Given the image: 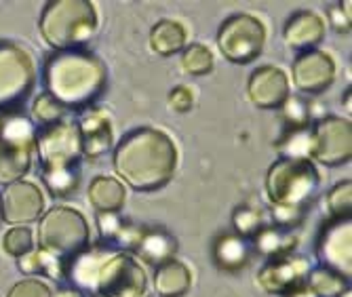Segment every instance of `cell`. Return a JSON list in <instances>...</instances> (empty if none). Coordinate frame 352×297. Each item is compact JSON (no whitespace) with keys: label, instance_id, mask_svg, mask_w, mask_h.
<instances>
[{"label":"cell","instance_id":"obj_1","mask_svg":"<svg viewBox=\"0 0 352 297\" xmlns=\"http://www.w3.org/2000/svg\"><path fill=\"white\" fill-rule=\"evenodd\" d=\"M116 175L131 190L150 194L171 184L177 169V146L161 129L140 126L129 131L114 148Z\"/></svg>","mask_w":352,"mask_h":297},{"label":"cell","instance_id":"obj_2","mask_svg":"<svg viewBox=\"0 0 352 297\" xmlns=\"http://www.w3.org/2000/svg\"><path fill=\"white\" fill-rule=\"evenodd\" d=\"M41 76L45 93L76 112L91 110L108 87L106 63L87 49L53 51L43 63Z\"/></svg>","mask_w":352,"mask_h":297},{"label":"cell","instance_id":"obj_3","mask_svg":"<svg viewBox=\"0 0 352 297\" xmlns=\"http://www.w3.org/2000/svg\"><path fill=\"white\" fill-rule=\"evenodd\" d=\"M38 30L53 51L82 49L98 30V11L89 0H51L43 7Z\"/></svg>","mask_w":352,"mask_h":297},{"label":"cell","instance_id":"obj_4","mask_svg":"<svg viewBox=\"0 0 352 297\" xmlns=\"http://www.w3.org/2000/svg\"><path fill=\"white\" fill-rule=\"evenodd\" d=\"M318 171L308 158H276L266 173V196L272 207L310 209L318 192Z\"/></svg>","mask_w":352,"mask_h":297},{"label":"cell","instance_id":"obj_5","mask_svg":"<svg viewBox=\"0 0 352 297\" xmlns=\"http://www.w3.org/2000/svg\"><path fill=\"white\" fill-rule=\"evenodd\" d=\"M91 247L87 217L74 207H51L38 223V249L53 259L68 263Z\"/></svg>","mask_w":352,"mask_h":297},{"label":"cell","instance_id":"obj_6","mask_svg":"<svg viewBox=\"0 0 352 297\" xmlns=\"http://www.w3.org/2000/svg\"><path fill=\"white\" fill-rule=\"evenodd\" d=\"M36 124L28 116L7 114L0 131V186H11L23 179L36 154Z\"/></svg>","mask_w":352,"mask_h":297},{"label":"cell","instance_id":"obj_7","mask_svg":"<svg viewBox=\"0 0 352 297\" xmlns=\"http://www.w3.org/2000/svg\"><path fill=\"white\" fill-rule=\"evenodd\" d=\"M34 87L36 63L32 55L15 43L0 41V112H19Z\"/></svg>","mask_w":352,"mask_h":297},{"label":"cell","instance_id":"obj_8","mask_svg":"<svg viewBox=\"0 0 352 297\" xmlns=\"http://www.w3.org/2000/svg\"><path fill=\"white\" fill-rule=\"evenodd\" d=\"M36 154H38V175L78 171L82 158L80 131L74 120H59L49 126H36Z\"/></svg>","mask_w":352,"mask_h":297},{"label":"cell","instance_id":"obj_9","mask_svg":"<svg viewBox=\"0 0 352 297\" xmlns=\"http://www.w3.org/2000/svg\"><path fill=\"white\" fill-rule=\"evenodd\" d=\"M266 45L264 23L249 13H234L223 19L217 30V47L221 55L236 65L255 61Z\"/></svg>","mask_w":352,"mask_h":297},{"label":"cell","instance_id":"obj_10","mask_svg":"<svg viewBox=\"0 0 352 297\" xmlns=\"http://www.w3.org/2000/svg\"><path fill=\"white\" fill-rule=\"evenodd\" d=\"M146 270L138 257L126 251H112L93 285V295L98 297H146Z\"/></svg>","mask_w":352,"mask_h":297},{"label":"cell","instance_id":"obj_11","mask_svg":"<svg viewBox=\"0 0 352 297\" xmlns=\"http://www.w3.org/2000/svg\"><path fill=\"white\" fill-rule=\"evenodd\" d=\"M310 160L325 167H342L352 156L350 118L323 116L310 124Z\"/></svg>","mask_w":352,"mask_h":297},{"label":"cell","instance_id":"obj_12","mask_svg":"<svg viewBox=\"0 0 352 297\" xmlns=\"http://www.w3.org/2000/svg\"><path fill=\"white\" fill-rule=\"evenodd\" d=\"M318 266L329 268L340 276H352V219H327L316 236Z\"/></svg>","mask_w":352,"mask_h":297},{"label":"cell","instance_id":"obj_13","mask_svg":"<svg viewBox=\"0 0 352 297\" xmlns=\"http://www.w3.org/2000/svg\"><path fill=\"white\" fill-rule=\"evenodd\" d=\"M336 61L327 51L310 49L298 53L292 63L294 85L304 95H321L336 82Z\"/></svg>","mask_w":352,"mask_h":297},{"label":"cell","instance_id":"obj_14","mask_svg":"<svg viewBox=\"0 0 352 297\" xmlns=\"http://www.w3.org/2000/svg\"><path fill=\"white\" fill-rule=\"evenodd\" d=\"M0 213L3 221L13 226H25L43 217L45 196L43 190L28 179H19L0 192Z\"/></svg>","mask_w":352,"mask_h":297},{"label":"cell","instance_id":"obj_15","mask_svg":"<svg viewBox=\"0 0 352 297\" xmlns=\"http://www.w3.org/2000/svg\"><path fill=\"white\" fill-rule=\"evenodd\" d=\"M308 272H310V261L302 255L268 259L258 274V283L266 293L283 297L306 285Z\"/></svg>","mask_w":352,"mask_h":297},{"label":"cell","instance_id":"obj_16","mask_svg":"<svg viewBox=\"0 0 352 297\" xmlns=\"http://www.w3.org/2000/svg\"><path fill=\"white\" fill-rule=\"evenodd\" d=\"M247 95L260 110H278L292 95L289 78L276 65H260L247 80Z\"/></svg>","mask_w":352,"mask_h":297},{"label":"cell","instance_id":"obj_17","mask_svg":"<svg viewBox=\"0 0 352 297\" xmlns=\"http://www.w3.org/2000/svg\"><path fill=\"white\" fill-rule=\"evenodd\" d=\"M327 25L323 17H318L312 11H296L287 17L283 25V38L285 45L296 53H304L310 49H316L325 38Z\"/></svg>","mask_w":352,"mask_h":297},{"label":"cell","instance_id":"obj_18","mask_svg":"<svg viewBox=\"0 0 352 297\" xmlns=\"http://www.w3.org/2000/svg\"><path fill=\"white\" fill-rule=\"evenodd\" d=\"M175 253H177V239L169 230L158 226H142L140 239L131 251L133 257H140L152 268H158L163 263L175 259Z\"/></svg>","mask_w":352,"mask_h":297},{"label":"cell","instance_id":"obj_19","mask_svg":"<svg viewBox=\"0 0 352 297\" xmlns=\"http://www.w3.org/2000/svg\"><path fill=\"white\" fill-rule=\"evenodd\" d=\"M80 131L82 156L87 158H102L112 150V124L110 118L102 110H87L76 122Z\"/></svg>","mask_w":352,"mask_h":297},{"label":"cell","instance_id":"obj_20","mask_svg":"<svg viewBox=\"0 0 352 297\" xmlns=\"http://www.w3.org/2000/svg\"><path fill=\"white\" fill-rule=\"evenodd\" d=\"M213 263L226 274H239L251 261V245L249 241L236 236L234 232H223L215 236L211 245Z\"/></svg>","mask_w":352,"mask_h":297},{"label":"cell","instance_id":"obj_21","mask_svg":"<svg viewBox=\"0 0 352 297\" xmlns=\"http://www.w3.org/2000/svg\"><path fill=\"white\" fill-rule=\"evenodd\" d=\"M298 234L294 230H283L274 223H266L258 234L251 239V251L260 253L262 257L268 259H278V257H289L298 249Z\"/></svg>","mask_w":352,"mask_h":297},{"label":"cell","instance_id":"obj_22","mask_svg":"<svg viewBox=\"0 0 352 297\" xmlns=\"http://www.w3.org/2000/svg\"><path fill=\"white\" fill-rule=\"evenodd\" d=\"M87 198L98 213H120L126 203V190L124 184L116 177L98 175L89 184Z\"/></svg>","mask_w":352,"mask_h":297},{"label":"cell","instance_id":"obj_23","mask_svg":"<svg viewBox=\"0 0 352 297\" xmlns=\"http://www.w3.org/2000/svg\"><path fill=\"white\" fill-rule=\"evenodd\" d=\"M186 45H188V32L182 21L161 19L150 30V49L161 57H171L182 53Z\"/></svg>","mask_w":352,"mask_h":297},{"label":"cell","instance_id":"obj_24","mask_svg":"<svg viewBox=\"0 0 352 297\" xmlns=\"http://www.w3.org/2000/svg\"><path fill=\"white\" fill-rule=\"evenodd\" d=\"M192 287V272L179 259H171L154 272V291L161 297H184Z\"/></svg>","mask_w":352,"mask_h":297},{"label":"cell","instance_id":"obj_25","mask_svg":"<svg viewBox=\"0 0 352 297\" xmlns=\"http://www.w3.org/2000/svg\"><path fill=\"white\" fill-rule=\"evenodd\" d=\"M348 283H350L348 278H344L338 272L323 268V266L310 268V272L306 276V287L316 297H340L346 289H350Z\"/></svg>","mask_w":352,"mask_h":297},{"label":"cell","instance_id":"obj_26","mask_svg":"<svg viewBox=\"0 0 352 297\" xmlns=\"http://www.w3.org/2000/svg\"><path fill=\"white\" fill-rule=\"evenodd\" d=\"M310 126L304 129H285L274 148L280 158H308L310 160Z\"/></svg>","mask_w":352,"mask_h":297},{"label":"cell","instance_id":"obj_27","mask_svg":"<svg viewBox=\"0 0 352 297\" xmlns=\"http://www.w3.org/2000/svg\"><path fill=\"white\" fill-rule=\"evenodd\" d=\"M266 226V215L260 207H251V205H239L232 211V228H234V234L249 241L260 230Z\"/></svg>","mask_w":352,"mask_h":297},{"label":"cell","instance_id":"obj_28","mask_svg":"<svg viewBox=\"0 0 352 297\" xmlns=\"http://www.w3.org/2000/svg\"><path fill=\"white\" fill-rule=\"evenodd\" d=\"M182 68L192 76H207L213 70V53L201 43L186 45L182 51Z\"/></svg>","mask_w":352,"mask_h":297},{"label":"cell","instance_id":"obj_29","mask_svg":"<svg viewBox=\"0 0 352 297\" xmlns=\"http://www.w3.org/2000/svg\"><path fill=\"white\" fill-rule=\"evenodd\" d=\"M327 219H346L352 215V182H338L325 198Z\"/></svg>","mask_w":352,"mask_h":297},{"label":"cell","instance_id":"obj_30","mask_svg":"<svg viewBox=\"0 0 352 297\" xmlns=\"http://www.w3.org/2000/svg\"><path fill=\"white\" fill-rule=\"evenodd\" d=\"M66 114H68V110L45 91L41 95H36L34 102H32V120H34L38 126H49L59 120H66Z\"/></svg>","mask_w":352,"mask_h":297},{"label":"cell","instance_id":"obj_31","mask_svg":"<svg viewBox=\"0 0 352 297\" xmlns=\"http://www.w3.org/2000/svg\"><path fill=\"white\" fill-rule=\"evenodd\" d=\"M283 122L287 129H304L312 124V112L310 104L300 95H289L285 99V104L278 108Z\"/></svg>","mask_w":352,"mask_h":297},{"label":"cell","instance_id":"obj_32","mask_svg":"<svg viewBox=\"0 0 352 297\" xmlns=\"http://www.w3.org/2000/svg\"><path fill=\"white\" fill-rule=\"evenodd\" d=\"M3 249L11 257H21L30 251H34V234L28 226H13L3 236Z\"/></svg>","mask_w":352,"mask_h":297},{"label":"cell","instance_id":"obj_33","mask_svg":"<svg viewBox=\"0 0 352 297\" xmlns=\"http://www.w3.org/2000/svg\"><path fill=\"white\" fill-rule=\"evenodd\" d=\"M7 297H53V291L41 278H23L11 287Z\"/></svg>","mask_w":352,"mask_h":297},{"label":"cell","instance_id":"obj_34","mask_svg":"<svg viewBox=\"0 0 352 297\" xmlns=\"http://www.w3.org/2000/svg\"><path fill=\"white\" fill-rule=\"evenodd\" d=\"M274 226L283 228V230H294L298 226H302V221L308 215V209H296V207H272L270 209Z\"/></svg>","mask_w":352,"mask_h":297},{"label":"cell","instance_id":"obj_35","mask_svg":"<svg viewBox=\"0 0 352 297\" xmlns=\"http://www.w3.org/2000/svg\"><path fill=\"white\" fill-rule=\"evenodd\" d=\"M169 106L173 112H179V114H186L192 110V106H195V93H192L190 87L186 85H177L169 91Z\"/></svg>","mask_w":352,"mask_h":297},{"label":"cell","instance_id":"obj_36","mask_svg":"<svg viewBox=\"0 0 352 297\" xmlns=\"http://www.w3.org/2000/svg\"><path fill=\"white\" fill-rule=\"evenodd\" d=\"M350 0H346V3H338L329 9V19L333 23V28L338 32H350V21H352V13H350Z\"/></svg>","mask_w":352,"mask_h":297},{"label":"cell","instance_id":"obj_37","mask_svg":"<svg viewBox=\"0 0 352 297\" xmlns=\"http://www.w3.org/2000/svg\"><path fill=\"white\" fill-rule=\"evenodd\" d=\"M53 297H82V293L76 291L74 287H63V289H59Z\"/></svg>","mask_w":352,"mask_h":297},{"label":"cell","instance_id":"obj_38","mask_svg":"<svg viewBox=\"0 0 352 297\" xmlns=\"http://www.w3.org/2000/svg\"><path fill=\"white\" fill-rule=\"evenodd\" d=\"M283 297H316L306 285H302L300 289H296V291H292V293H287V295H283Z\"/></svg>","mask_w":352,"mask_h":297},{"label":"cell","instance_id":"obj_39","mask_svg":"<svg viewBox=\"0 0 352 297\" xmlns=\"http://www.w3.org/2000/svg\"><path fill=\"white\" fill-rule=\"evenodd\" d=\"M346 110H348V112L352 110V106H350V91L346 93Z\"/></svg>","mask_w":352,"mask_h":297},{"label":"cell","instance_id":"obj_40","mask_svg":"<svg viewBox=\"0 0 352 297\" xmlns=\"http://www.w3.org/2000/svg\"><path fill=\"white\" fill-rule=\"evenodd\" d=\"M5 118H7V114H5V112H0V131H3V124H5Z\"/></svg>","mask_w":352,"mask_h":297},{"label":"cell","instance_id":"obj_41","mask_svg":"<svg viewBox=\"0 0 352 297\" xmlns=\"http://www.w3.org/2000/svg\"><path fill=\"white\" fill-rule=\"evenodd\" d=\"M340 297H352V293H350V289H346V291H344V293H342Z\"/></svg>","mask_w":352,"mask_h":297},{"label":"cell","instance_id":"obj_42","mask_svg":"<svg viewBox=\"0 0 352 297\" xmlns=\"http://www.w3.org/2000/svg\"><path fill=\"white\" fill-rule=\"evenodd\" d=\"M0 221H3V213H0Z\"/></svg>","mask_w":352,"mask_h":297}]
</instances>
